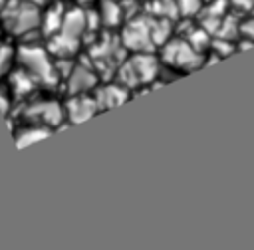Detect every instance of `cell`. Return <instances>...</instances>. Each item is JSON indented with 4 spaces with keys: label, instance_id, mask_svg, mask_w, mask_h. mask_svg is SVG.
Returning <instances> with one entry per match:
<instances>
[{
    "label": "cell",
    "instance_id": "1",
    "mask_svg": "<svg viewBox=\"0 0 254 250\" xmlns=\"http://www.w3.org/2000/svg\"><path fill=\"white\" fill-rule=\"evenodd\" d=\"M85 30H87V14H83L79 8L67 10L64 14L60 30L54 36H50L52 38V52L56 56H62V58L75 54Z\"/></svg>",
    "mask_w": 254,
    "mask_h": 250
},
{
    "label": "cell",
    "instance_id": "2",
    "mask_svg": "<svg viewBox=\"0 0 254 250\" xmlns=\"http://www.w3.org/2000/svg\"><path fill=\"white\" fill-rule=\"evenodd\" d=\"M40 20L42 14L38 6L28 0H8L2 8L4 26L16 36H26L36 32L40 28Z\"/></svg>",
    "mask_w": 254,
    "mask_h": 250
},
{
    "label": "cell",
    "instance_id": "3",
    "mask_svg": "<svg viewBox=\"0 0 254 250\" xmlns=\"http://www.w3.org/2000/svg\"><path fill=\"white\" fill-rule=\"evenodd\" d=\"M18 62L22 63V69L28 71L38 83L56 85V81H58L56 67H54L48 52L42 50L38 44H24L18 50Z\"/></svg>",
    "mask_w": 254,
    "mask_h": 250
},
{
    "label": "cell",
    "instance_id": "4",
    "mask_svg": "<svg viewBox=\"0 0 254 250\" xmlns=\"http://www.w3.org/2000/svg\"><path fill=\"white\" fill-rule=\"evenodd\" d=\"M157 75H159V63L151 56V52H135V56L119 67L117 83H121L123 87L129 89L135 85L149 83V81L157 79Z\"/></svg>",
    "mask_w": 254,
    "mask_h": 250
},
{
    "label": "cell",
    "instance_id": "5",
    "mask_svg": "<svg viewBox=\"0 0 254 250\" xmlns=\"http://www.w3.org/2000/svg\"><path fill=\"white\" fill-rule=\"evenodd\" d=\"M163 60L167 65L177 67V69H185V71L200 65V54L187 40L167 42V46L163 48Z\"/></svg>",
    "mask_w": 254,
    "mask_h": 250
},
{
    "label": "cell",
    "instance_id": "6",
    "mask_svg": "<svg viewBox=\"0 0 254 250\" xmlns=\"http://www.w3.org/2000/svg\"><path fill=\"white\" fill-rule=\"evenodd\" d=\"M121 44L133 52H151L155 42L151 38V24L145 18L133 20L125 26L121 34Z\"/></svg>",
    "mask_w": 254,
    "mask_h": 250
},
{
    "label": "cell",
    "instance_id": "7",
    "mask_svg": "<svg viewBox=\"0 0 254 250\" xmlns=\"http://www.w3.org/2000/svg\"><path fill=\"white\" fill-rule=\"evenodd\" d=\"M32 123H38V125H44V127H56L62 123L64 119V109L56 103V101H50V99H42V101H36L28 107V113H26Z\"/></svg>",
    "mask_w": 254,
    "mask_h": 250
},
{
    "label": "cell",
    "instance_id": "8",
    "mask_svg": "<svg viewBox=\"0 0 254 250\" xmlns=\"http://www.w3.org/2000/svg\"><path fill=\"white\" fill-rule=\"evenodd\" d=\"M97 103H95V97H87L85 93H73L71 99L65 103V109H64V115L67 117L69 123H81V121H87L89 117H93L97 113Z\"/></svg>",
    "mask_w": 254,
    "mask_h": 250
},
{
    "label": "cell",
    "instance_id": "9",
    "mask_svg": "<svg viewBox=\"0 0 254 250\" xmlns=\"http://www.w3.org/2000/svg\"><path fill=\"white\" fill-rule=\"evenodd\" d=\"M93 97H95L97 109L105 111V109H113V107L125 103L129 99V89L123 87L121 83H107V85L99 87Z\"/></svg>",
    "mask_w": 254,
    "mask_h": 250
},
{
    "label": "cell",
    "instance_id": "10",
    "mask_svg": "<svg viewBox=\"0 0 254 250\" xmlns=\"http://www.w3.org/2000/svg\"><path fill=\"white\" fill-rule=\"evenodd\" d=\"M97 85V73L87 65H73L67 73V89L69 93H85Z\"/></svg>",
    "mask_w": 254,
    "mask_h": 250
},
{
    "label": "cell",
    "instance_id": "11",
    "mask_svg": "<svg viewBox=\"0 0 254 250\" xmlns=\"http://www.w3.org/2000/svg\"><path fill=\"white\" fill-rule=\"evenodd\" d=\"M52 133L50 127H44V125H38V123H32L28 127H22L16 135V145L18 147H26V145H32L44 137H48Z\"/></svg>",
    "mask_w": 254,
    "mask_h": 250
},
{
    "label": "cell",
    "instance_id": "12",
    "mask_svg": "<svg viewBox=\"0 0 254 250\" xmlns=\"http://www.w3.org/2000/svg\"><path fill=\"white\" fill-rule=\"evenodd\" d=\"M62 20H64V8H62L60 2H56V4H52V6L48 8V12H46V14L42 16V20H40L44 34H46V36H54V34L60 30Z\"/></svg>",
    "mask_w": 254,
    "mask_h": 250
},
{
    "label": "cell",
    "instance_id": "13",
    "mask_svg": "<svg viewBox=\"0 0 254 250\" xmlns=\"http://www.w3.org/2000/svg\"><path fill=\"white\" fill-rule=\"evenodd\" d=\"M36 83H38V81H36L28 71H24V69H18V71L12 73V77H10V89H12L16 95H26V93H30Z\"/></svg>",
    "mask_w": 254,
    "mask_h": 250
},
{
    "label": "cell",
    "instance_id": "14",
    "mask_svg": "<svg viewBox=\"0 0 254 250\" xmlns=\"http://www.w3.org/2000/svg\"><path fill=\"white\" fill-rule=\"evenodd\" d=\"M101 24L105 26H117L121 22V8L113 0H103L101 2V14H99Z\"/></svg>",
    "mask_w": 254,
    "mask_h": 250
},
{
    "label": "cell",
    "instance_id": "15",
    "mask_svg": "<svg viewBox=\"0 0 254 250\" xmlns=\"http://www.w3.org/2000/svg\"><path fill=\"white\" fill-rule=\"evenodd\" d=\"M151 24V38L155 44H163L171 34V24L167 20H149Z\"/></svg>",
    "mask_w": 254,
    "mask_h": 250
},
{
    "label": "cell",
    "instance_id": "16",
    "mask_svg": "<svg viewBox=\"0 0 254 250\" xmlns=\"http://www.w3.org/2000/svg\"><path fill=\"white\" fill-rule=\"evenodd\" d=\"M187 42L198 52V50H204L210 44V38H208V32L204 28H192L189 38H187Z\"/></svg>",
    "mask_w": 254,
    "mask_h": 250
},
{
    "label": "cell",
    "instance_id": "17",
    "mask_svg": "<svg viewBox=\"0 0 254 250\" xmlns=\"http://www.w3.org/2000/svg\"><path fill=\"white\" fill-rule=\"evenodd\" d=\"M12 62H14V50L8 48L6 44H0V77L10 71Z\"/></svg>",
    "mask_w": 254,
    "mask_h": 250
},
{
    "label": "cell",
    "instance_id": "18",
    "mask_svg": "<svg viewBox=\"0 0 254 250\" xmlns=\"http://www.w3.org/2000/svg\"><path fill=\"white\" fill-rule=\"evenodd\" d=\"M202 0H175V8L183 14V16H192L200 10Z\"/></svg>",
    "mask_w": 254,
    "mask_h": 250
},
{
    "label": "cell",
    "instance_id": "19",
    "mask_svg": "<svg viewBox=\"0 0 254 250\" xmlns=\"http://www.w3.org/2000/svg\"><path fill=\"white\" fill-rule=\"evenodd\" d=\"M212 52L218 56V58H222V56H228V54H232V46H230V40H224V38H218V40H214L212 44Z\"/></svg>",
    "mask_w": 254,
    "mask_h": 250
},
{
    "label": "cell",
    "instance_id": "20",
    "mask_svg": "<svg viewBox=\"0 0 254 250\" xmlns=\"http://www.w3.org/2000/svg\"><path fill=\"white\" fill-rule=\"evenodd\" d=\"M238 34H242L248 40H254V14L248 20H244V22L238 24Z\"/></svg>",
    "mask_w": 254,
    "mask_h": 250
},
{
    "label": "cell",
    "instance_id": "21",
    "mask_svg": "<svg viewBox=\"0 0 254 250\" xmlns=\"http://www.w3.org/2000/svg\"><path fill=\"white\" fill-rule=\"evenodd\" d=\"M232 8L240 10V12H250L252 6H254V0H228Z\"/></svg>",
    "mask_w": 254,
    "mask_h": 250
},
{
    "label": "cell",
    "instance_id": "22",
    "mask_svg": "<svg viewBox=\"0 0 254 250\" xmlns=\"http://www.w3.org/2000/svg\"><path fill=\"white\" fill-rule=\"evenodd\" d=\"M6 95H8V91L0 89V107H2V111H4V113H6V111H10V101L6 99Z\"/></svg>",
    "mask_w": 254,
    "mask_h": 250
},
{
    "label": "cell",
    "instance_id": "23",
    "mask_svg": "<svg viewBox=\"0 0 254 250\" xmlns=\"http://www.w3.org/2000/svg\"><path fill=\"white\" fill-rule=\"evenodd\" d=\"M28 2H32V4H36V6H40V4H44L46 0H28Z\"/></svg>",
    "mask_w": 254,
    "mask_h": 250
},
{
    "label": "cell",
    "instance_id": "24",
    "mask_svg": "<svg viewBox=\"0 0 254 250\" xmlns=\"http://www.w3.org/2000/svg\"><path fill=\"white\" fill-rule=\"evenodd\" d=\"M250 14H254V6H252V10H250Z\"/></svg>",
    "mask_w": 254,
    "mask_h": 250
},
{
    "label": "cell",
    "instance_id": "25",
    "mask_svg": "<svg viewBox=\"0 0 254 250\" xmlns=\"http://www.w3.org/2000/svg\"><path fill=\"white\" fill-rule=\"evenodd\" d=\"M79 2H85V0H79Z\"/></svg>",
    "mask_w": 254,
    "mask_h": 250
},
{
    "label": "cell",
    "instance_id": "26",
    "mask_svg": "<svg viewBox=\"0 0 254 250\" xmlns=\"http://www.w3.org/2000/svg\"><path fill=\"white\" fill-rule=\"evenodd\" d=\"M208 2H210V0H208Z\"/></svg>",
    "mask_w": 254,
    "mask_h": 250
}]
</instances>
